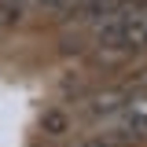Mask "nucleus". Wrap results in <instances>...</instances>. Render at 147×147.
I'll use <instances>...</instances> for the list:
<instances>
[{
	"label": "nucleus",
	"instance_id": "obj_1",
	"mask_svg": "<svg viewBox=\"0 0 147 147\" xmlns=\"http://www.w3.org/2000/svg\"><path fill=\"white\" fill-rule=\"evenodd\" d=\"M125 103H129V88H125V85H103V88L85 92V99H81V114H85L88 121H96V125H103V121L114 118Z\"/></svg>",
	"mask_w": 147,
	"mask_h": 147
},
{
	"label": "nucleus",
	"instance_id": "obj_2",
	"mask_svg": "<svg viewBox=\"0 0 147 147\" xmlns=\"http://www.w3.org/2000/svg\"><path fill=\"white\" fill-rule=\"evenodd\" d=\"M121 44H125L129 52L147 48V7L144 4H129L125 7V33H121Z\"/></svg>",
	"mask_w": 147,
	"mask_h": 147
},
{
	"label": "nucleus",
	"instance_id": "obj_3",
	"mask_svg": "<svg viewBox=\"0 0 147 147\" xmlns=\"http://www.w3.org/2000/svg\"><path fill=\"white\" fill-rule=\"evenodd\" d=\"M40 132L44 136H52V140H59V136H66L70 132V114L66 110H44V118H40Z\"/></svg>",
	"mask_w": 147,
	"mask_h": 147
},
{
	"label": "nucleus",
	"instance_id": "obj_4",
	"mask_svg": "<svg viewBox=\"0 0 147 147\" xmlns=\"http://www.w3.org/2000/svg\"><path fill=\"white\" fill-rule=\"evenodd\" d=\"M129 92H147V66H136V70H129V77L121 81Z\"/></svg>",
	"mask_w": 147,
	"mask_h": 147
},
{
	"label": "nucleus",
	"instance_id": "obj_5",
	"mask_svg": "<svg viewBox=\"0 0 147 147\" xmlns=\"http://www.w3.org/2000/svg\"><path fill=\"white\" fill-rule=\"evenodd\" d=\"M37 7H44V11H55V15H63V11H74L77 7V0H33Z\"/></svg>",
	"mask_w": 147,
	"mask_h": 147
},
{
	"label": "nucleus",
	"instance_id": "obj_6",
	"mask_svg": "<svg viewBox=\"0 0 147 147\" xmlns=\"http://www.w3.org/2000/svg\"><path fill=\"white\" fill-rule=\"evenodd\" d=\"M77 147H118V144L110 140L107 132H92V136H85V140H81Z\"/></svg>",
	"mask_w": 147,
	"mask_h": 147
},
{
	"label": "nucleus",
	"instance_id": "obj_7",
	"mask_svg": "<svg viewBox=\"0 0 147 147\" xmlns=\"http://www.w3.org/2000/svg\"><path fill=\"white\" fill-rule=\"evenodd\" d=\"M140 4H144V7H147V0H140Z\"/></svg>",
	"mask_w": 147,
	"mask_h": 147
},
{
	"label": "nucleus",
	"instance_id": "obj_8",
	"mask_svg": "<svg viewBox=\"0 0 147 147\" xmlns=\"http://www.w3.org/2000/svg\"><path fill=\"white\" fill-rule=\"evenodd\" d=\"M136 4H140V0H136Z\"/></svg>",
	"mask_w": 147,
	"mask_h": 147
}]
</instances>
